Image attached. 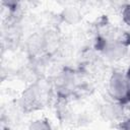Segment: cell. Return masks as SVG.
Instances as JSON below:
<instances>
[{
	"label": "cell",
	"instance_id": "cell-3",
	"mask_svg": "<svg viewBox=\"0 0 130 130\" xmlns=\"http://www.w3.org/2000/svg\"><path fill=\"white\" fill-rule=\"evenodd\" d=\"M22 101H23V107L25 108H29L35 109L39 104H40V94L37 90V88L35 87H30L28 88L22 96Z\"/></svg>",
	"mask_w": 130,
	"mask_h": 130
},
{
	"label": "cell",
	"instance_id": "cell-5",
	"mask_svg": "<svg viewBox=\"0 0 130 130\" xmlns=\"http://www.w3.org/2000/svg\"><path fill=\"white\" fill-rule=\"evenodd\" d=\"M27 130H52L50 123L46 119H38L31 122Z\"/></svg>",
	"mask_w": 130,
	"mask_h": 130
},
{
	"label": "cell",
	"instance_id": "cell-8",
	"mask_svg": "<svg viewBox=\"0 0 130 130\" xmlns=\"http://www.w3.org/2000/svg\"><path fill=\"white\" fill-rule=\"evenodd\" d=\"M120 130H130V117L120 124Z\"/></svg>",
	"mask_w": 130,
	"mask_h": 130
},
{
	"label": "cell",
	"instance_id": "cell-9",
	"mask_svg": "<svg viewBox=\"0 0 130 130\" xmlns=\"http://www.w3.org/2000/svg\"><path fill=\"white\" fill-rule=\"evenodd\" d=\"M125 75H126V77H127V79H128V81H129V83H130V67L128 68V70H127V72L125 73Z\"/></svg>",
	"mask_w": 130,
	"mask_h": 130
},
{
	"label": "cell",
	"instance_id": "cell-4",
	"mask_svg": "<svg viewBox=\"0 0 130 130\" xmlns=\"http://www.w3.org/2000/svg\"><path fill=\"white\" fill-rule=\"evenodd\" d=\"M62 18L69 24L78 22L81 18L80 11L75 7H67L62 11Z\"/></svg>",
	"mask_w": 130,
	"mask_h": 130
},
{
	"label": "cell",
	"instance_id": "cell-7",
	"mask_svg": "<svg viewBox=\"0 0 130 130\" xmlns=\"http://www.w3.org/2000/svg\"><path fill=\"white\" fill-rule=\"evenodd\" d=\"M122 19L123 21L130 26V3L126 4L122 10Z\"/></svg>",
	"mask_w": 130,
	"mask_h": 130
},
{
	"label": "cell",
	"instance_id": "cell-6",
	"mask_svg": "<svg viewBox=\"0 0 130 130\" xmlns=\"http://www.w3.org/2000/svg\"><path fill=\"white\" fill-rule=\"evenodd\" d=\"M118 105H114V104H111V105H105V109L103 111V114L105 116H107L108 118H111V119H115L119 116V110H118Z\"/></svg>",
	"mask_w": 130,
	"mask_h": 130
},
{
	"label": "cell",
	"instance_id": "cell-2",
	"mask_svg": "<svg viewBox=\"0 0 130 130\" xmlns=\"http://www.w3.org/2000/svg\"><path fill=\"white\" fill-rule=\"evenodd\" d=\"M102 51L107 59L117 61L125 56L127 49L122 43L118 41H108L105 42Z\"/></svg>",
	"mask_w": 130,
	"mask_h": 130
},
{
	"label": "cell",
	"instance_id": "cell-1",
	"mask_svg": "<svg viewBox=\"0 0 130 130\" xmlns=\"http://www.w3.org/2000/svg\"><path fill=\"white\" fill-rule=\"evenodd\" d=\"M108 92L114 101L120 104L129 102L130 101V83L126 75L120 71H114L109 79Z\"/></svg>",
	"mask_w": 130,
	"mask_h": 130
}]
</instances>
